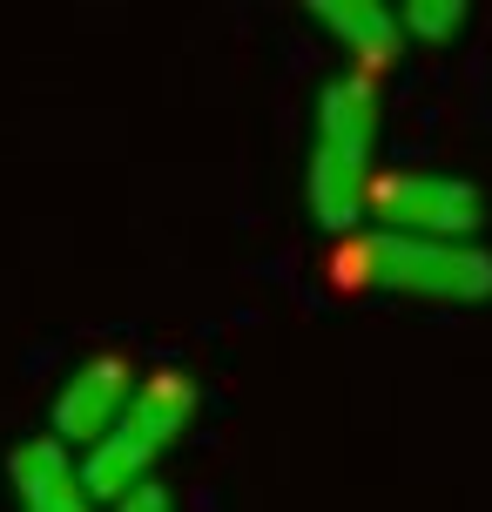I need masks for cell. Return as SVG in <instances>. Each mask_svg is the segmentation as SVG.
<instances>
[{
    "label": "cell",
    "instance_id": "obj_1",
    "mask_svg": "<svg viewBox=\"0 0 492 512\" xmlns=\"http://www.w3.org/2000/svg\"><path fill=\"white\" fill-rule=\"evenodd\" d=\"M371 149H378V81L371 75H331L317 88V122H311V196L317 230H358L364 196H371Z\"/></svg>",
    "mask_w": 492,
    "mask_h": 512
},
{
    "label": "cell",
    "instance_id": "obj_2",
    "mask_svg": "<svg viewBox=\"0 0 492 512\" xmlns=\"http://www.w3.org/2000/svg\"><path fill=\"white\" fill-rule=\"evenodd\" d=\"M189 418H196V384L182 378V371L142 378L129 391V405H122V418L102 432V445L81 452V486H88V499L95 506H122L129 492H142L149 472L162 465V452L189 432Z\"/></svg>",
    "mask_w": 492,
    "mask_h": 512
},
{
    "label": "cell",
    "instance_id": "obj_3",
    "mask_svg": "<svg viewBox=\"0 0 492 512\" xmlns=\"http://www.w3.org/2000/svg\"><path fill=\"white\" fill-rule=\"evenodd\" d=\"M337 270L351 283L418 297V304H486L492 297V256L479 243H425V236L371 230L344 250Z\"/></svg>",
    "mask_w": 492,
    "mask_h": 512
},
{
    "label": "cell",
    "instance_id": "obj_4",
    "mask_svg": "<svg viewBox=\"0 0 492 512\" xmlns=\"http://www.w3.org/2000/svg\"><path fill=\"white\" fill-rule=\"evenodd\" d=\"M364 209L385 223L391 236H425V243H472L479 223H486V196L459 176H425V169H405V176H371V196Z\"/></svg>",
    "mask_w": 492,
    "mask_h": 512
},
{
    "label": "cell",
    "instance_id": "obj_5",
    "mask_svg": "<svg viewBox=\"0 0 492 512\" xmlns=\"http://www.w3.org/2000/svg\"><path fill=\"white\" fill-rule=\"evenodd\" d=\"M129 391H135V371L129 358H88L75 371V378L61 384V398H54V438L61 445H102V432L122 418V405H129Z\"/></svg>",
    "mask_w": 492,
    "mask_h": 512
},
{
    "label": "cell",
    "instance_id": "obj_6",
    "mask_svg": "<svg viewBox=\"0 0 492 512\" xmlns=\"http://www.w3.org/2000/svg\"><path fill=\"white\" fill-rule=\"evenodd\" d=\"M7 486L21 499V512H95L88 486H81V459L61 438H27L7 452Z\"/></svg>",
    "mask_w": 492,
    "mask_h": 512
},
{
    "label": "cell",
    "instance_id": "obj_7",
    "mask_svg": "<svg viewBox=\"0 0 492 512\" xmlns=\"http://www.w3.org/2000/svg\"><path fill=\"white\" fill-rule=\"evenodd\" d=\"M311 21L358 61V75H385L405 48L398 7H378V0H311Z\"/></svg>",
    "mask_w": 492,
    "mask_h": 512
},
{
    "label": "cell",
    "instance_id": "obj_8",
    "mask_svg": "<svg viewBox=\"0 0 492 512\" xmlns=\"http://www.w3.org/2000/svg\"><path fill=\"white\" fill-rule=\"evenodd\" d=\"M398 27H405V41L445 48V41L466 34V0H405V7H398Z\"/></svg>",
    "mask_w": 492,
    "mask_h": 512
},
{
    "label": "cell",
    "instance_id": "obj_9",
    "mask_svg": "<svg viewBox=\"0 0 492 512\" xmlns=\"http://www.w3.org/2000/svg\"><path fill=\"white\" fill-rule=\"evenodd\" d=\"M115 512H176V506H169V492H162L156 479H149V486H142V492H129V499H122Z\"/></svg>",
    "mask_w": 492,
    "mask_h": 512
}]
</instances>
